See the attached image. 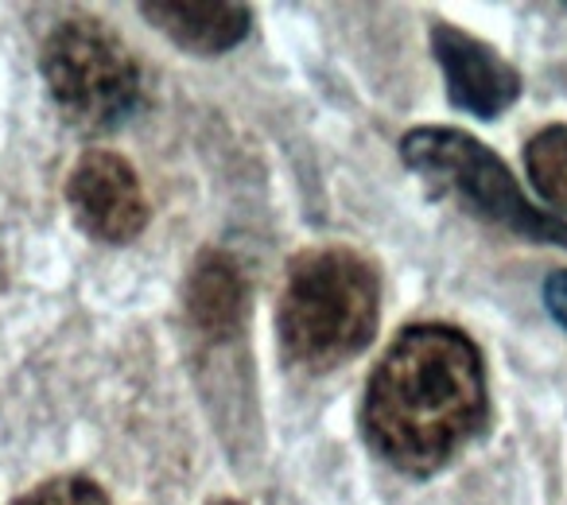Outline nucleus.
I'll list each match as a JSON object with an SVG mask.
<instances>
[{
    "label": "nucleus",
    "mask_w": 567,
    "mask_h": 505,
    "mask_svg": "<svg viewBox=\"0 0 567 505\" xmlns=\"http://www.w3.org/2000/svg\"><path fill=\"white\" fill-rule=\"evenodd\" d=\"M17 505H113L110 494L102 486H94L90 478L79 474H63V478H51L43 486L28 489Z\"/></svg>",
    "instance_id": "obj_10"
},
{
    "label": "nucleus",
    "mask_w": 567,
    "mask_h": 505,
    "mask_svg": "<svg viewBox=\"0 0 567 505\" xmlns=\"http://www.w3.org/2000/svg\"><path fill=\"white\" fill-rule=\"evenodd\" d=\"M187 319L206 342H226L241 334L245 280L237 265L221 252H206L187 280Z\"/></svg>",
    "instance_id": "obj_7"
},
{
    "label": "nucleus",
    "mask_w": 567,
    "mask_h": 505,
    "mask_svg": "<svg viewBox=\"0 0 567 505\" xmlns=\"http://www.w3.org/2000/svg\"><path fill=\"white\" fill-rule=\"evenodd\" d=\"M210 505H241V502H229V497H218V502H210Z\"/></svg>",
    "instance_id": "obj_12"
},
{
    "label": "nucleus",
    "mask_w": 567,
    "mask_h": 505,
    "mask_svg": "<svg viewBox=\"0 0 567 505\" xmlns=\"http://www.w3.org/2000/svg\"><path fill=\"white\" fill-rule=\"evenodd\" d=\"M432 51L440 59L443 79H447V94L458 110L494 121L497 113H505L517 102L520 74L489 43L474 40V35H466L455 24H435Z\"/></svg>",
    "instance_id": "obj_6"
},
{
    "label": "nucleus",
    "mask_w": 567,
    "mask_h": 505,
    "mask_svg": "<svg viewBox=\"0 0 567 505\" xmlns=\"http://www.w3.org/2000/svg\"><path fill=\"white\" fill-rule=\"evenodd\" d=\"M144 17L195 55H221L249 32L245 4H144Z\"/></svg>",
    "instance_id": "obj_8"
},
{
    "label": "nucleus",
    "mask_w": 567,
    "mask_h": 505,
    "mask_svg": "<svg viewBox=\"0 0 567 505\" xmlns=\"http://www.w3.org/2000/svg\"><path fill=\"white\" fill-rule=\"evenodd\" d=\"M525 164L533 175V187L551 206L567 210V125H551L536 133L525 148Z\"/></svg>",
    "instance_id": "obj_9"
},
{
    "label": "nucleus",
    "mask_w": 567,
    "mask_h": 505,
    "mask_svg": "<svg viewBox=\"0 0 567 505\" xmlns=\"http://www.w3.org/2000/svg\"><path fill=\"white\" fill-rule=\"evenodd\" d=\"M43 79L82 128H113L141 110V66L102 20H63L43 43Z\"/></svg>",
    "instance_id": "obj_4"
},
{
    "label": "nucleus",
    "mask_w": 567,
    "mask_h": 505,
    "mask_svg": "<svg viewBox=\"0 0 567 505\" xmlns=\"http://www.w3.org/2000/svg\"><path fill=\"white\" fill-rule=\"evenodd\" d=\"M401 152L412 172L440 183L443 190H451L458 203L471 206L486 221L513 229L528 241L567 249V221L551 218L540 206L528 203V195L517 187L509 167L482 141L458 133V128H416L401 141Z\"/></svg>",
    "instance_id": "obj_3"
},
{
    "label": "nucleus",
    "mask_w": 567,
    "mask_h": 505,
    "mask_svg": "<svg viewBox=\"0 0 567 505\" xmlns=\"http://www.w3.org/2000/svg\"><path fill=\"white\" fill-rule=\"evenodd\" d=\"M381 280L350 249H308L288 265L280 311L284 354L308 370H331L362 354L378 331Z\"/></svg>",
    "instance_id": "obj_2"
},
{
    "label": "nucleus",
    "mask_w": 567,
    "mask_h": 505,
    "mask_svg": "<svg viewBox=\"0 0 567 505\" xmlns=\"http://www.w3.org/2000/svg\"><path fill=\"white\" fill-rule=\"evenodd\" d=\"M486 420L482 354L463 331L409 327L365 389V435L404 474L447 466Z\"/></svg>",
    "instance_id": "obj_1"
},
{
    "label": "nucleus",
    "mask_w": 567,
    "mask_h": 505,
    "mask_svg": "<svg viewBox=\"0 0 567 505\" xmlns=\"http://www.w3.org/2000/svg\"><path fill=\"white\" fill-rule=\"evenodd\" d=\"M544 303L548 311L567 327V272H551L548 285H544Z\"/></svg>",
    "instance_id": "obj_11"
},
{
    "label": "nucleus",
    "mask_w": 567,
    "mask_h": 505,
    "mask_svg": "<svg viewBox=\"0 0 567 505\" xmlns=\"http://www.w3.org/2000/svg\"><path fill=\"white\" fill-rule=\"evenodd\" d=\"M66 198L90 237L125 245L148 226V198L136 172L113 152H86L66 183Z\"/></svg>",
    "instance_id": "obj_5"
}]
</instances>
